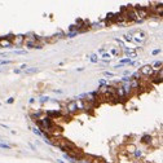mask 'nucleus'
Masks as SVG:
<instances>
[{
  "label": "nucleus",
  "mask_w": 163,
  "mask_h": 163,
  "mask_svg": "<svg viewBox=\"0 0 163 163\" xmlns=\"http://www.w3.org/2000/svg\"><path fill=\"white\" fill-rule=\"evenodd\" d=\"M12 44L14 47H22L25 45V35H16L12 40Z\"/></svg>",
  "instance_id": "obj_5"
},
{
  "label": "nucleus",
  "mask_w": 163,
  "mask_h": 163,
  "mask_svg": "<svg viewBox=\"0 0 163 163\" xmlns=\"http://www.w3.org/2000/svg\"><path fill=\"white\" fill-rule=\"evenodd\" d=\"M63 159H66V161H69L70 163H76V161L74 159V158H71L69 154H63Z\"/></svg>",
  "instance_id": "obj_14"
},
{
  "label": "nucleus",
  "mask_w": 163,
  "mask_h": 163,
  "mask_svg": "<svg viewBox=\"0 0 163 163\" xmlns=\"http://www.w3.org/2000/svg\"><path fill=\"white\" fill-rule=\"evenodd\" d=\"M0 47L1 48H12L13 44H12L11 40H8L3 36V38H0Z\"/></svg>",
  "instance_id": "obj_7"
},
{
  "label": "nucleus",
  "mask_w": 163,
  "mask_h": 163,
  "mask_svg": "<svg viewBox=\"0 0 163 163\" xmlns=\"http://www.w3.org/2000/svg\"><path fill=\"white\" fill-rule=\"evenodd\" d=\"M7 102H8V104H13V102H14V97H9V98L7 100Z\"/></svg>",
  "instance_id": "obj_32"
},
{
  "label": "nucleus",
  "mask_w": 163,
  "mask_h": 163,
  "mask_svg": "<svg viewBox=\"0 0 163 163\" xmlns=\"http://www.w3.org/2000/svg\"><path fill=\"white\" fill-rule=\"evenodd\" d=\"M123 38H124L126 42H132V36H129L128 34H126V35L123 36Z\"/></svg>",
  "instance_id": "obj_26"
},
{
  "label": "nucleus",
  "mask_w": 163,
  "mask_h": 163,
  "mask_svg": "<svg viewBox=\"0 0 163 163\" xmlns=\"http://www.w3.org/2000/svg\"><path fill=\"white\" fill-rule=\"evenodd\" d=\"M91 62H93V63L98 62V57H97V54H92V56H91Z\"/></svg>",
  "instance_id": "obj_19"
},
{
  "label": "nucleus",
  "mask_w": 163,
  "mask_h": 163,
  "mask_svg": "<svg viewBox=\"0 0 163 163\" xmlns=\"http://www.w3.org/2000/svg\"><path fill=\"white\" fill-rule=\"evenodd\" d=\"M12 61H9V60H0V65H9Z\"/></svg>",
  "instance_id": "obj_27"
},
{
  "label": "nucleus",
  "mask_w": 163,
  "mask_h": 163,
  "mask_svg": "<svg viewBox=\"0 0 163 163\" xmlns=\"http://www.w3.org/2000/svg\"><path fill=\"white\" fill-rule=\"evenodd\" d=\"M43 113H44L43 110H38V111H35L34 114L31 115V118H33L34 120H38V119H40V116L43 115Z\"/></svg>",
  "instance_id": "obj_11"
},
{
  "label": "nucleus",
  "mask_w": 163,
  "mask_h": 163,
  "mask_svg": "<svg viewBox=\"0 0 163 163\" xmlns=\"http://www.w3.org/2000/svg\"><path fill=\"white\" fill-rule=\"evenodd\" d=\"M151 82H153V83H155V84H159V83H162V79L157 78V76H153V78H151Z\"/></svg>",
  "instance_id": "obj_20"
},
{
  "label": "nucleus",
  "mask_w": 163,
  "mask_h": 163,
  "mask_svg": "<svg viewBox=\"0 0 163 163\" xmlns=\"http://www.w3.org/2000/svg\"><path fill=\"white\" fill-rule=\"evenodd\" d=\"M26 44V47L27 48H31V49H42V44L40 43H31V42H25Z\"/></svg>",
  "instance_id": "obj_8"
},
{
  "label": "nucleus",
  "mask_w": 163,
  "mask_h": 163,
  "mask_svg": "<svg viewBox=\"0 0 163 163\" xmlns=\"http://www.w3.org/2000/svg\"><path fill=\"white\" fill-rule=\"evenodd\" d=\"M57 163H65V162H63L62 159H58V161H57Z\"/></svg>",
  "instance_id": "obj_39"
},
{
  "label": "nucleus",
  "mask_w": 163,
  "mask_h": 163,
  "mask_svg": "<svg viewBox=\"0 0 163 163\" xmlns=\"http://www.w3.org/2000/svg\"><path fill=\"white\" fill-rule=\"evenodd\" d=\"M9 53H5V52H0V57H8Z\"/></svg>",
  "instance_id": "obj_34"
},
{
  "label": "nucleus",
  "mask_w": 163,
  "mask_h": 163,
  "mask_svg": "<svg viewBox=\"0 0 163 163\" xmlns=\"http://www.w3.org/2000/svg\"><path fill=\"white\" fill-rule=\"evenodd\" d=\"M129 85H131V88H132V89H139V87H140V80L132 79V80L129 82Z\"/></svg>",
  "instance_id": "obj_10"
},
{
  "label": "nucleus",
  "mask_w": 163,
  "mask_h": 163,
  "mask_svg": "<svg viewBox=\"0 0 163 163\" xmlns=\"http://www.w3.org/2000/svg\"><path fill=\"white\" fill-rule=\"evenodd\" d=\"M104 75H105L106 78H114V74L110 71H104Z\"/></svg>",
  "instance_id": "obj_24"
},
{
  "label": "nucleus",
  "mask_w": 163,
  "mask_h": 163,
  "mask_svg": "<svg viewBox=\"0 0 163 163\" xmlns=\"http://www.w3.org/2000/svg\"><path fill=\"white\" fill-rule=\"evenodd\" d=\"M13 54H20V56H23V54H26V51H14V52H13Z\"/></svg>",
  "instance_id": "obj_28"
},
{
  "label": "nucleus",
  "mask_w": 163,
  "mask_h": 163,
  "mask_svg": "<svg viewBox=\"0 0 163 163\" xmlns=\"http://www.w3.org/2000/svg\"><path fill=\"white\" fill-rule=\"evenodd\" d=\"M127 57H128L129 60H131V58H136V57H137V53H136V52H133V51H131L128 54H127Z\"/></svg>",
  "instance_id": "obj_18"
},
{
  "label": "nucleus",
  "mask_w": 163,
  "mask_h": 163,
  "mask_svg": "<svg viewBox=\"0 0 163 163\" xmlns=\"http://www.w3.org/2000/svg\"><path fill=\"white\" fill-rule=\"evenodd\" d=\"M0 149H12V146L9 144H5V142H0Z\"/></svg>",
  "instance_id": "obj_16"
},
{
  "label": "nucleus",
  "mask_w": 163,
  "mask_h": 163,
  "mask_svg": "<svg viewBox=\"0 0 163 163\" xmlns=\"http://www.w3.org/2000/svg\"><path fill=\"white\" fill-rule=\"evenodd\" d=\"M102 58H105V60H109L110 58V53H102Z\"/></svg>",
  "instance_id": "obj_29"
},
{
  "label": "nucleus",
  "mask_w": 163,
  "mask_h": 163,
  "mask_svg": "<svg viewBox=\"0 0 163 163\" xmlns=\"http://www.w3.org/2000/svg\"><path fill=\"white\" fill-rule=\"evenodd\" d=\"M36 124L39 126V131L42 133H47V135H51L52 131L54 129V123L52 119H49V118L44 116V118H40V119L35 120Z\"/></svg>",
  "instance_id": "obj_1"
},
{
  "label": "nucleus",
  "mask_w": 163,
  "mask_h": 163,
  "mask_svg": "<svg viewBox=\"0 0 163 163\" xmlns=\"http://www.w3.org/2000/svg\"><path fill=\"white\" fill-rule=\"evenodd\" d=\"M33 132H34L35 135L40 136V137H43V133H42V132H40V131H39V128H35V127H34V128H33Z\"/></svg>",
  "instance_id": "obj_22"
},
{
  "label": "nucleus",
  "mask_w": 163,
  "mask_h": 163,
  "mask_svg": "<svg viewBox=\"0 0 163 163\" xmlns=\"http://www.w3.org/2000/svg\"><path fill=\"white\" fill-rule=\"evenodd\" d=\"M140 141H141L142 144H146V145H149V144H151V141H153V139H151V136L150 135H148V133H145L141 139H140Z\"/></svg>",
  "instance_id": "obj_9"
},
{
  "label": "nucleus",
  "mask_w": 163,
  "mask_h": 163,
  "mask_svg": "<svg viewBox=\"0 0 163 163\" xmlns=\"http://www.w3.org/2000/svg\"><path fill=\"white\" fill-rule=\"evenodd\" d=\"M154 67H159V69H161V67H162V61H157L155 63H154Z\"/></svg>",
  "instance_id": "obj_30"
},
{
  "label": "nucleus",
  "mask_w": 163,
  "mask_h": 163,
  "mask_svg": "<svg viewBox=\"0 0 163 163\" xmlns=\"http://www.w3.org/2000/svg\"><path fill=\"white\" fill-rule=\"evenodd\" d=\"M79 34V31H75V33H67L65 34V38H74V36H76Z\"/></svg>",
  "instance_id": "obj_15"
},
{
  "label": "nucleus",
  "mask_w": 163,
  "mask_h": 163,
  "mask_svg": "<svg viewBox=\"0 0 163 163\" xmlns=\"http://www.w3.org/2000/svg\"><path fill=\"white\" fill-rule=\"evenodd\" d=\"M131 80H132L131 76H123V78H122V83H129Z\"/></svg>",
  "instance_id": "obj_23"
},
{
  "label": "nucleus",
  "mask_w": 163,
  "mask_h": 163,
  "mask_svg": "<svg viewBox=\"0 0 163 163\" xmlns=\"http://www.w3.org/2000/svg\"><path fill=\"white\" fill-rule=\"evenodd\" d=\"M111 54H115V56H118V54H119V51H118V49H115V48H113V49H111Z\"/></svg>",
  "instance_id": "obj_31"
},
{
  "label": "nucleus",
  "mask_w": 163,
  "mask_h": 163,
  "mask_svg": "<svg viewBox=\"0 0 163 163\" xmlns=\"http://www.w3.org/2000/svg\"><path fill=\"white\" fill-rule=\"evenodd\" d=\"M66 110L69 111V114L71 115V114H75V113H78L79 110H78V105H76V101H69L66 104Z\"/></svg>",
  "instance_id": "obj_4"
},
{
  "label": "nucleus",
  "mask_w": 163,
  "mask_h": 163,
  "mask_svg": "<svg viewBox=\"0 0 163 163\" xmlns=\"http://www.w3.org/2000/svg\"><path fill=\"white\" fill-rule=\"evenodd\" d=\"M1 140H3V136H0V141H1Z\"/></svg>",
  "instance_id": "obj_40"
},
{
  "label": "nucleus",
  "mask_w": 163,
  "mask_h": 163,
  "mask_svg": "<svg viewBox=\"0 0 163 163\" xmlns=\"http://www.w3.org/2000/svg\"><path fill=\"white\" fill-rule=\"evenodd\" d=\"M100 85H109V80L107 79H101L100 80Z\"/></svg>",
  "instance_id": "obj_25"
},
{
  "label": "nucleus",
  "mask_w": 163,
  "mask_h": 163,
  "mask_svg": "<svg viewBox=\"0 0 163 163\" xmlns=\"http://www.w3.org/2000/svg\"><path fill=\"white\" fill-rule=\"evenodd\" d=\"M135 12L136 14H137V17H141V20H145L148 16H149V9L146 7H136L135 8Z\"/></svg>",
  "instance_id": "obj_2"
},
{
  "label": "nucleus",
  "mask_w": 163,
  "mask_h": 163,
  "mask_svg": "<svg viewBox=\"0 0 163 163\" xmlns=\"http://www.w3.org/2000/svg\"><path fill=\"white\" fill-rule=\"evenodd\" d=\"M26 75H31V74H35V72H38V69L36 67H29V69L23 70Z\"/></svg>",
  "instance_id": "obj_12"
},
{
  "label": "nucleus",
  "mask_w": 163,
  "mask_h": 163,
  "mask_svg": "<svg viewBox=\"0 0 163 163\" xmlns=\"http://www.w3.org/2000/svg\"><path fill=\"white\" fill-rule=\"evenodd\" d=\"M127 75H128V76H129V75H131V71H128V70H126V71H124V76H127Z\"/></svg>",
  "instance_id": "obj_35"
},
{
  "label": "nucleus",
  "mask_w": 163,
  "mask_h": 163,
  "mask_svg": "<svg viewBox=\"0 0 163 163\" xmlns=\"http://www.w3.org/2000/svg\"><path fill=\"white\" fill-rule=\"evenodd\" d=\"M14 72H16V74H21L22 70H20V69H14Z\"/></svg>",
  "instance_id": "obj_36"
},
{
  "label": "nucleus",
  "mask_w": 163,
  "mask_h": 163,
  "mask_svg": "<svg viewBox=\"0 0 163 163\" xmlns=\"http://www.w3.org/2000/svg\"><path fill=\"white\" fill-rule=\"evenodd\" d=\"M140 75H144V76H153L154 74V69L150 66V65H145L140 69Z\"/></svg>",
  "instance_id": "obj_3"
},
{
  "label": "nucleus",
  "mask_w": 163,
  "mask_h": 163,
  "mask_svg": "<svg viewBox=\"0 0 163 163\" xmlns=\"http://www.w3.org/2000/svg\"><path fill=\"white\" fill-rule=\"evenodd\" d=\"M53 91H54V93H58V94H61V93H62V91H58V89H57V91H56V89H53Z\"/></svg>",
  "instance_id": "obj_37"
},
{
  "label": "nucleus",
  "mask_w": 163,
  "mask_h": 163,
  "mask_svg": "<svg viewBox=\"0 0 163 163\" xmlns=\"http://www.w3.org/2000/svg\"><path fill=\"white\" fill-rule=\"evenodd\" d=\"M133 157L135 158H141L142 157V150H140V149H136L133 151Z\"/></svg>",
  "instance_id": "obj_13"
},
{
  "label": "nucleus",
  "mask_w": 163,
  "mask_h": 163,
  "mask_svg": "<svg viewBox=\"0 0 163 163\" xmlns=\"http://www.w3.org/2000/svg\"><path fill=\"white\" fill-rule=\"evenodd\" d=\"M45 116L53 120V119H56V118H61V114H60V110H48L45 113Z\"/></svg>",
  "instance_id": "obj_6"
},
{
  "label": "nucleus",
  "mask_w": 163,
  "mask_h": 163,
  "mask_svg": "<svg viewBox=\"0 0 163 163\" xmlns=\"http://www.w3.org/2000/svg\"><path fill=\"white\" fill-rule=\"evenodd\" d=\"M49 100H51V98H49L48 96H42V97H40V100H39V101H40V102H42V104H44V102H47V101H49Z\"/></svg>",
  "instance_id": "obj_21"
},
{
  "label": "nucleus",
  "mask_w": 163,
  "mask_h": 163,
  "mask_svg": "<svg viewBox=\"0 0 163 163\" xmlns=\"http://www.w3.org/2000/svg\"><path fill=\"white\" fill-rule=\"evenodd\" d=\"M114 67H115V69H118V67H123V65H122V63H119V65H115Z\"/></svg>",
  "instance_id": "obj_38"
},
{
  "label": "nucleus",
  "mask_w": 163,
  "mask_h": 163,
  "mask_svg": "<svg viewBox=\"0 0 163 163\" xmlns=\"http://www.w3.org/2000/svg\"><path fill=\"white\" fill-rule=\"evenodd\" d=\"M158 53H161V49H154V51H153V56H157Z\"/></svg>",
  "instance_id": "obj_33"
},
{
  "label": "nucleus",
  "mask_w": 163,
  "mask_h": 163,
  "mask_svg": "<svg viewBox=\"0 0 163 163\" xmlns=\"http://www.w3.org/2000/svg\"><path fill=\"white\" fill-rule=\"evenodd\" d=\"M120 63H122L123 66H124V65H127V63H128V65H131V63H132V61H131L129 58H123V60L120 61Z\"/></svg>",
  "instance_id": "obj_17"
}]
</instances>
